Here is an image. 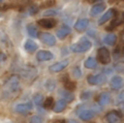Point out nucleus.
Segmentation results:
<instances>
[{
  "instance_id": "a878e982",
  "label": "nucleus",
  "mask_w": 124,
  "mask_h": 123,
  "mask_svg": "<svg viewBox=\"0 0 124 123\" xmlns=\"http://www.w3.org/2000/svg\"><path fill=\"white\" fill-rule=\"evenodd\" d=\"M60 94H62V95L64 96V97H63V100H65L66 102H69V101H72V100L74 99V97H73V95H71V94L65 93V92H60Z\"/></svg>"
},
{
  "instance_id": "b1692460",
  "label": "nucleus",
  "mask_w": 124,
  "mask_h": 123,
  "mask_svg": "<svg viewBox=\"0 0 124 123\" xmlns=\"http://www.w3.org/2000/svg\"><path fill=\"white\" fill-rule=\"evenodd\" d=\"M54 105V99L52 97H47L45 100H44V107H45L46 109L52 108Z\"/></svg>"
},
{
  "instance_id": "2f4dec72",
  "label": "nucleus",
  "mask_w": 124,
  "mask_h": 123,
  "mask_svg": "<svg viewBox=\"0 0 124 123\" xmlns=\"http://www.w3.org/2000/svg\"><path fill=\"white\" fill-rule=\"evenodd\" d=\"M58 13V11H54V10H48V11H45L44 15L45 16H49V15H56Z\"/></svg>"
},
{
  "instance_id": "f8f14e48",
  "label": "nucleus",
  "mask_w": 124,
  "mask_h": 123,
  "mask_svg": "<svg viewBox=\"0 0 124 123\" xmlns=\"http://www.w3.org/2000/svg\"><path fill=\"white\" fill-rule=\"evenodd\" d=\"M36 58H37V61H48V60H51L54 58V56L48 50H39L36 54Z\"/></svg>"
},
{
  "instance_id": "cd10ccee",
  "label": "nucleus",
  "mask_w": 124,
  "mask_h": 123,
  "mask_svg": "<svg viewBox=\"0 0 124 123\" xmlns=\"http://www.w3.org/2000/svg\"><path fill=\"white\" fill-rule=\"evenodd\" d=\"M54 4H56V0H47L41 4V8H50V7H54Z\"/></svg>"
},
{
  "instance_id": "39448f33",
  "label": "nucleus",
  "mask_w": 124,
  "mask_h": 123,
  "mask_svg": "<svg viewBox=\"0 0 124 123\" xmlns=\"http://www.w3.org/2000/svg\"><path fill=\"white\" fill-rule=\"evenodd\" d=\"M39 39L41 40V43L46 44L48 46H54L56 45V37L54 35L49 34V33H40L39 34Z\"/></svg>"
},
{
  "instance_id": "9d476101",
  "label": "nucleus",
  "mask_w": 124,
  "mask_h": 123,
  "mask_svg": "<svg viewBox=\"0 0 124 123\" xmlns=\"http://www.w3.org/2000/svg\"><path fill=\"white\" fill-rule=\"evenodd\" d=\"M122 86H123V78L121 77V76L116 75L110 80V87H111L112 89L118 91V89L122 88Z\"/></svg>"
},
{
  "instance_id": "58836bf2",
  "label": "nucleus",
  "mask_w": 124,
  "mask_h": 123,
  "mask_svg": "<svg viewBox=\"0 0 124 123\" xmlns=\"http://www.w3.org/2000/svg\"><path fill=\"white\" fill-rule=\"evenodd\" d=\"M2 1H3V0H0V3H1V2H2Z\"/></svg>"
},
{
  "instance_id": "f704fd0d",
  "label": "nucleus",
  "mask_w": 124,
  "mask_h": 123,
  "mask_svg": "<svg viewBox=\"0 0 124 123\" xmlns=\"http://www.w3.org/2000/svg\"><path fill=\"white\" fill-rule=\"evenodd\" d=\"M3 60H6V54H0V62H1V61H3Z\"/></svg>"
},
{
  "instance_id": "20e7f679",
  "label": "nucleus",
  "mask_w": 124,
  "mask_h": 123,
  "mask_svg": "<svg viewBox=\"0 0 124 123\" xmlns=\"http://www.w3.org/2000/svg\"><path fill=\"white\" fill-rule=\"evenodd\" d=\"M105 74H90L87 76V83L89 85H101L106 82Z\"/></svg>"
},
{
  "instance_id": "0eeeda50",
  "label": "nucleus",
  "mask_w": 124,
  "mask_h": 123,
  "mask_svg": "<svg viewBox=\"0 0 124 123\" xmlns=\"http://www.w3.org/2000/svg\"><path fill=\"white\" fill-rule=\"evenodd\" d=\"M116 14H118V11H116V9H110V10H108L107 12H106L105 14L98 20V25H102V24H105L107 21H109V20L113 19L114 16H116Z\"/></svg>"
},
{
  "instance_id": "1a4fd4ad",
  "label": "nucleus",
  "mask_w": 124,
  "mask_h": 123,
  "mask_svg": "<svg viewBox=\"0 0 124 123\" xmlns=\"http://www.w3.org/2000/svg\"><path fill=\"white\" fill-rule=\"evenodd\" d=\"M95 115H96V112L92 109H84L78 113V117L83 121H89L95 117Z\"/></svg>"
},
{
  "instance_id": "412c9836",
  "label": "nucleus",
  "mask_w": 124,
  "mask_h": 123,
  "mask_svg": "<svg viewBox=\"0 0 124 123\" xmlns=\"http://www.w3.org/2000/svg\"><path fill=\"white\" fill-rule=\"evenodd\" d=\"M84 65H85L86 69H95L97 67V60L95 58H93V57H89V58H87L85 60Z\"/></svg>"
},
{
  "instance_id": "4be33fe9",
  "label": "nucleus",
  "mask_w": 124,
  "mask_h": 123,
  "mask_svg": "<svg viewBox=\"0 0 124 123\" xmlns=\"http://www.w3.org/2000/svg\"><path fill=\"white\" fill-rule=\"evenodd\" d=\"M62 82H64V88H65L66 91L72 92L76 88V84H75L74 82H72V81L64 78V80H62Z\"/></svg>"
},
{
  "instance_id": "6e6552de",
  "label": "nucleus",
  "mask_w": 124,
  "mask_h": 123,
  "mask_svg": "<svg viewBox=\"0 0 124 123\" xmlns=\"http://www.w3.org/2000/svg\"><path fill=\"white\" fill-rule=\"evenodd\" d=\"M68 65H69V61L68 60H63V61H60V62H57V63H54V64L50 65L49 71L52 72V73H58V72L64 70Z\"/></svg>"
},
{
  "instance_id": "c9c22d12",
  "label": "nucleus",
  "mask_w": 124,
  "mask_h": 123,
  "mask_svg": "<svg viewBox=\"0 0 124 123\" xmlns=\"http://www.w3.org/2000/svg\"><path fill=\"white\" fill-rule=\"evenodd\" d=\"M118 1H122V0H109V3H114V2H118Z\"/></svg>"
},
{
  "instance_id": "9b49d317",
  "label": "nucleus",
  "mask_w": 124,
  "mask_h": 123,
  "mask_svg": "<svg viewBox=\"0 0 124 123\" xmlns=\"http://www.w3.org/2000/svg\"><path fill=\"white\" fill-rule=\"evenodd\" d=\"M107 121L109 123H120L122 119V115L119 111H111L107 115Z\"/></svg>"
},
{
  "instance_id": "dca6fc26",
  "label": "nucleus",
  "mask_w": 124,
  "mask_h": 123,
  "mask_svg": "<svg viewBox=\"0 0 124 123\" xmlns=\"http://www.w3.org/2000/svg\"><path fill=\"white\" fill-rule=\"evenodd\" d=\"M24 48H25V50L28 54H34L37 50V44L35 43V41H33L32 39H27V40L25 41Z\"/></svg>"
},
{
  "instance_id": "f257e3e1",
  "label": "nucleus",
  "mask_w": 124,
  "mask_h": 123,
  "mask_svg": "<svg viewBox=\"0 0 124 123\" xmlns=\"http://www.w3.org/2000/svg\"><path fill=\"white\" fill-rule=\"evenodd\" d=\"M20 92V77L16 74L11 75L4 82L1 87V96L3 99H10L19 94Z\"/></svg>"
},
{
  "instance_id": "e433bc0d",
  "label": "nucleus",
  "mask_w": 124,
  "mask_h": 123,
  "mask_svg": "<svg viewBox=\"0 0 124 123\" xmlns=\"http://www.w3.org/2000/svg\"><path fill=\"white\" fill-rule=\"evenodd\" d=\"M69 123H77V121H75V120H70Z\"/></svg>"
},
{
  "instance_id": "a211bd4d",
  "label": "nucleus",
  "mask_w": 124,
  "mask_h": 123,
  "mask_svg": "<svg viewBox=\"0 0 124 123\" xmlns=\"http://www.w3.org/2000/svg\"><path fill=\"white\" fill-rule=\"evenodd\" d=\"M105 9H106V4L105 3L95 4V6L90 9V15H92V16H96V15H98L99 13L102 12Z\"/></svg>"
},
{
  "instance_id": "5701e85b",
  "label": "nucleus",
  "mask_w": 124,
  "mask_h": 123,
  "mask_svg": "<svg viewBox=\"0 0 124 123\" xmlns=\"http://www.w3.org/2000/svg\"><path fill=\"white\" fill-rule=\"evenodd\" d=\"M27 33L31 37H37V27L35 24H28L27 25Z\"/></svg>"
},
{
  "instance_id": "c756f323",
  "label": "nucleus",
  "mask_w": 124,
  "mask_h": 123,
  "mask_svg": "<svg viewBox=\"0 0 124 123\" xmlns=\"http://www.w3.org/2000/svg\"><path fill=\"white\" fill-rule=\"evenodd\" d=\"M37 12H38V8H37L36 6H31L30 8H28V14L30 15H34V14H36Z\"/></svg>"
},
{
  "instance_id": "f3484780",
  "label": "nucleus",
  "mask_w": 124,
  "mask_h": 123,
  "mask_svg": "<svg viewBox=\"0 0 124 123\" xmlns=\"http://www.w3.org/2000/svg\"><path fill=\"white\" fill-rule=\"evenodd\" d=\"M110 99H111V96H110L109 93H101L100 95L98 96V102L100 106H106L110 102Z\"/></svg>"
},
{
  "instance_id": "393cba45",
  "label": "nucleus",
  "mask_w": 124,
  "mask_h": 123,
  "mask_svg": "<svg viewBox=\"0 0 124 123\" xmlns=\"http://www.w3.org/2000/svg\"><path fill=\"white\" fill-rule=\"evenodd\" d=\"M121 23H122V20L116 19V20H113V21H112V23L110 24L108 27H106V30H107V31H112L114 27H116V26H118L119 24H121Z\"/></svg>"
},
{
  "instance_id": "ddd939ff",
  "label": "nucleus",
  "mask_w": 124,
  "mask_h": 123,
  "mask_svg": "<svg viewBox=\"0 0 124 123\" xmlns=\"http://www.w3.org/2000/svg\"><path fill=\"white\" fill-rule=\"evenodd\" d=\"M89 25V20L88 19H81L74 24V28L77 32H84Z\"/></svg>"
},
{
  "instance_id": "473e14b6",
  "label": "nucleus",
  "mask_w": 124,
  "mask_h": 123,
  "mask_svg": "<svg viewBox=\"0 0 124 123\" xmlns=\"http://www.w3.org/2000/svg\"><path fill=\"white\" fill-rule=\"evenodd\" d=\"M34 100H35V102H36L37 105H39L41 102V100H43V96H41L40 94H38V95H35Z\"/></svg>"
},
{
  "instance_id": "4c0bfd02",
  "label": "nucleus",
  "mask_w": 124,
  "mask_h": 123,
  "mask_svg": "<svg viewBox=\"0 0 124 123\" xmlns=\"http://www.w3.org/2000/svg\"><path fill=\"white\" fill-rule=\"evenodd\" d=\"M86 1H87V2H89V3H93V2H95V1H96V0H86Z\"/></svg>"
},
{
  "instance_id": "72a5a7b5",
  "label": "nucleus",
  "mask_w": 124,
  "mask_h": 123,
  "mask_svg": "<svg viewBox=\"0 0 124 123\" xmlns=\"http://www.w3.org/2000/svg\"><path fill=\"white\" fill-rule=\"evenodd\" d=\"M52 123H66V121L64 119H56V120H54Z\"/></svg>"
},
{
  "instance_id": "2eb2a0df",
  "label": "nucleus",
  "mask_w": 124,
  "mask_h": 123,
  "mask_svg": "<svg viewBox=\"0 0 124 123\" xmlns=\"http://www.w3.org/2000/svg\"><path fill=\"white\" fill-rule=\"evenodd\" d=\"M66 107H68V102H66L65 100H63V99H60L54 105V112H57V113L62 112L63 110H65L66 109Z\"/></svg>"
},
{
  "instance_id": "6ab92c4d",
  "label": "nucleus",
  "mask_w": 124,
  "mask_h": 123,
  "mask_svg": "<svg viewBox=\"0 0 124 123\" xmlns=\"http://www.w3.org/2000/svg\"><path fill=\"white\" fill-rule=\"evenodd\" d=\"M116 40H118V37H116V35H114V34L107 35V36H105L102 39L103 44H105V45H109V46H114L116 43Z\"/></svg>"
},
{
  "instance_id": "f03ea898",
  "label": "nucleus",
  "mask_w": 124,
  "mask_h": 123,
  "mask_svg": "<svg viewBox=\"0 0 124 123\" xmlns=\"http://www.w3.org/2000/svg\"><path fill=\"white\" fill-rule=\"evenodd\" d=\"M90 48H92V43L86 37H82L77 43L73 44L71 46V50L73 52H85L88 51Z\"/></svg>"
},
{
  "instance_id": "c85d7f7f",
  "label": "nucleus",
  "mask_w": 124,
  "mask_h": 123,
  "mask_svg": "<svg viewBox=\"0 0 124 123\" xmlns=\"http://www.w3.org/2000/svg\"><path fill=\"white\" fill-rule=\"evenodd\" d=\"M30 123H43V119L39 115H34V117L31 118Z\"/></svg>"
},
{
  "instance_id": "4468645a",
  "label": "nucleus",
  "mask_w": 124,
  "mask_h": 123,
  "mask_svg": "<svg viewBox=\"0 0 124 123\" xmlns=\"http://www.w3.org/2000/svg\"><path fill=\"white\" fill-rule=\"evenodd\" d=\"M38 25H40L41 27H44V28H52V27H54V25H56V20H54V19H41V20H39L38 22Z\"/></svg>"
},
{
  "instance_id": "aec40b11",
  "label": "nucleus",
  "mask_w": 124,
  "mask_h": 123,
  "mask_svg": "<svg viewBox=\"0 0 124 123\" xmlns=\"http://www.w3.org/2000/svg\"><path fill=\"white\" fill-rule=\"evenodd\" d=\"M70 33H71V28L69 27V26L64 25V26H62L60 30H58V32H57V36H58L59 39H64Z\"/></svg>"
},
{
  "instance_id": "bb28decb",
  "label": "nucleus",
  "mask_w": 124,
  "mask_h": 123,
  "mask_svg": "<svg viewBox=\"0 0 124 123\" xmlns=\"http://www.w3.org/2000/svg\"><path fill=\"white\" fill-rule=\"evenodd\" d=\"M45 86L48 88V91H52V89L56 87V83H54V81H51V80H48L47 82L45 83Z\"/></svg>"
},
{
  "instance_id": "7ed1b4c3",
  "label": "nucleus",
  "mask_w": 124,
  "mask_h": 123,
  "mask_svg": "<svg viewBox=\"0 0 124 123\" xmlns=\"http://www.w3.org/2000/svg\"><path fill=\"white\" fill-rule=\"evenodd\" d=\"M97 60L101 64H109L111 62L110 52L106 47H101L98 49V51H97Z\"/></svg>"
},
{
  "instance_id": "7c9ffc66",
  "label": "nucleus",
  "mask_w": 124,
  "mask_h": 123,
  "mask_svg": "<svg viewBox=\"0 0 124 123\" xmlns=\"http://www.w3.org/2000/svg\"><path fill=\"white\" fill-rule=\"evenodd\" d=\"M72 73H73V75H74L76 78H78V77H81V76H82V72H81V70H79L77 67L73 69V72H72Z\"/></svg>"
},
{
  "instance_id": "423d86ee",
  "label": "nucleus",
  "mask_w": 124,
  "mask_h": 123,
  "mask_svg": "<svg viewBox=\"0 0 124 123\" xmlns=\"http://www.w3.org/2000/svg\"><path fill=\"white\" fill-rule=\"evenodd\" d=\"M32 102H23V104H19L15 106V111L20 115H27L30 111H32Z\"/></svg>"
}]
</instances>
